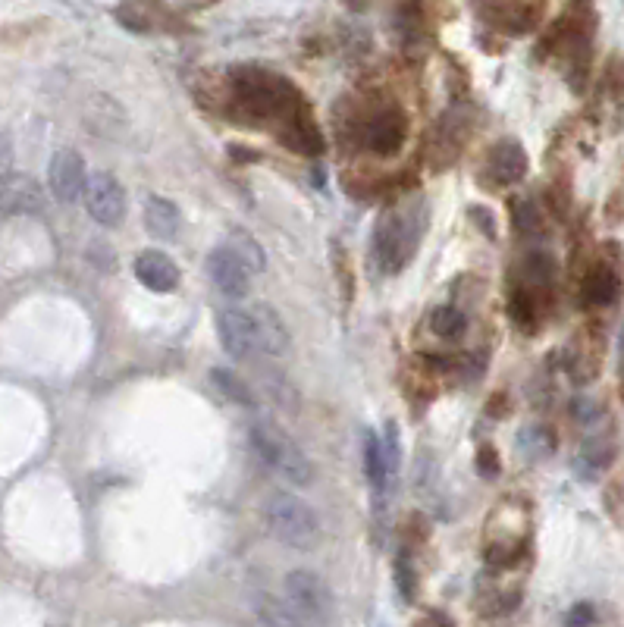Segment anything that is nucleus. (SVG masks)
Wrapping results in <instances>:
<instances>
[{"label": "nucleus", "mask_w": 624, "mask_h": 627, "mask_svg": "<svg viewBox=\"0 0 624 627\" xmlns=\"http://www.w3.org/2000/svg\"><path fill=\"white\" fill-rule=\"evenodd\" d=\"M430 211L421 198H411L405 204L389 207L380 217L374 229V258L386 273H399L402 267L411 264L414 251H418L424 229H427Z\"/></svg>", "instance_id": "1"}, {"label": "nucleus", "mask_w": 624, "mask_h": 627, "mask_svg": "<svg viewBox=\"0 0 624 627\" xmlns=\"http://www.w3.org/2000/svg\"><path fill=\"white\" fill-rule=\"evenodd\" d=\"M530 543V505L518 496L502 499L483 530V559L493 571H512Z\"/></svg>", "instance_id": "2"}, {"label": "nucleus", "mask_w": 624, "mask_h": 627, "mask_svg": "<svg viewBox=\"0 0 624 627\" xmlns=\"http://www.w3.org/2000/svg\"><path fill=\"white\" fill-rule=\"evenodd\" d=\"M248 436H251V446L258 452V458L267 464V468L289 480L292 486H308L314 480V464L311 458L305 455V449L295 443V439L280 427L261 417V421H254L248 427Z\"/></svg>", "instance_id": "3"}, {"label": "nucleus", "mask_w": 624, "mask_h": 627, "mask_svg": "<svg viewBox=\"0 0 624 627\" xmlns=\"http://www.w3.org/2000/svg\"><path fill=\"white\" fill-rule=\"evenodd\" d=\"M264 524L276 540L292 549H314L320 543V518L314 508L292 493H273L264 505Z\"/></svg>", "instance_id": "4"}, {"label": "nucleus", "mask_w": 624, "mask_h": 627, "mask_svg": "<svg viewBox=\"0 0 624 627\" xmlns=\"http://www.w3.org/2000/svg\"><path fill=\"white\" fill-rule=\"evenodd\" d=\"M286 606L308 627H327L333 621V590L317 571L295 568L286 574Z\"/></svg>", "instance_id": "5"}, {"label": "nucleus", "mask_w": 624, "mask_h": 627, "mask_svg": "<svg viewBox=\"0 0 624 627\" xmlns=\"http://www.w3.org/2000/svg\"><path fill=\"white\" fill-rule=\"evenodd\" d=\"M82 201L88 207V214L95 217L101 226H120L126 217V192L123 185L113 179L110 173L98 170L85 179V192Z\"/></svg>", "instance_id": "6"}, {"label": "nucleus", "mask_w": 624, "mask_h": 627, "mask_svg": "<svg viewBox=\"0 0 624 627\" xmlns=\"http://www.w3.org/2000/svg\"><path fill=\"white\" fill-rule=\"evenodd\" d=\"M85 160L76 148H60L48 164V185L51 195L60 204H76L85 192Z\"/></svg>", "instance_id": "7"}, {"label": "nucleus", "mask_w": 624, "mask_h": 627, "mask_svg": "<svg viewBox=\"0 0 624 627\" xmlns=\"http://www.w3.org/2000/svg\"><path fill=\"white\" fill-rule=\"evenodd\" d=\"M217 336L226 355H233L239 361H254L258 355V342H254V327L251 317L242 308H223L217 314Z\"/></svg>", "instance_id": "8"}, {"label": "nucleus", "mask_w": 624, "mask_h": 627, "mask_svg": "<svg viewBox=\"0 0 624 627\" xmlns=\"http://www.w3.org/2000/svg\"><path fill=\"white\" fill-rule=\"evenodd\" d=\"M527 173V154L518 142H499L487 154V167H483V179L490 189H508V185L521 182Z\"/></svg>", "instance_id": "9"}, {"label": "nucleus", "mask_w": 624, "mask_h": 627, "mask_svg": "<svg viewBox=\"0 0 624 627\" xmlns=\"http://www.w3.org/2000/svg\"><path fill=\"white\" fill-rule=\"evenodd\" d=\"M408 120L399 107H383L364 123V145L377 154H396L405 142Z\"/></svg>", "instance_id": "10"}, {"label": "nucleus", "mask_w": 624, "mask_h": 627, "mask_svg": "<svg viewBox=\"0 0 624 627\" xmlns=\"http://www.w3.org/2000/svg\"><path fill=\"white\" fill-rule=\"evenodd\" d=\"M248 317L254 327V342H258V355H267V358L289 355L292 336H289L280 314H276L270 305H254V308H248Z\"/></svg>", "instance_id": "11"}, {"label": "nucleus", "mask_w": 624, "mask_h": 627, "mask_svg": "<svg viewBox=\"0 0 624 627\" xmlns=\"http://www.w3.org/2000/svg\"><path fill=\"white\" fill-rule=\"evenodd\" d=\"M204 267H207V276H211V283L217 286V292H223L226 298H245L248 295L251 273L223 245H217L211 254H207Z\"/></svg>", "instance_id": "12"}, {"label": "nucleus", "mask_w": 624, "mask_h": 627, "mask_svg": "<svg viewBox=\"0 0 624 627\" xmlns=\"http://www.w3.org/2000/svg\"><path fill=\"white\" fill-rule=\"evenodd\" d=\"M44 211V192L32 176H10L0 185V214L7 217H29Z\"/></svg>", "instance_id": "13"}, {"label": "nucleus", "mask_w": 624, "mask_h": 627, "mask_svg": "<svg viewBox=\"0 0 624 627\" xmlns=\"http://www.w3.org/2000/svg\"><path fill=\"white\" fill-rule=\"evenodd\" d=\"M135 280L151 292H173L179 286V267L164 251H142L135 258Z\"/></svg>", "instance_id": "14"}, {"label": "nucleus", "mask_w": 624, "mask_h": 627, "mask_svg": "<svg viewBox=\"0 0 624 627\" xmlns=\"http://www.w3.org/2000/svg\"><path fill=\"white\" fill-rule=\"evenodd\" d=\"M364 471H367V483H371V493L377 499H386L389 486H392V477L389 474V464H386V455H383V443L380 436L367 430L364 433Z\"/></svg>", "instance_id": "15"}, {"label": "nucleus", "mask_w": 624, "mask_h": 627, "mask_svg": "<svg viewBox=\"0 0 624 627\" xmlns=\"http://www.w3.org/2000/svg\"><path fill=\"white\" fill-rule=\"evenodd\" d=\"M145 229L154 239H173L179 232V207L164 195H148L145 201Z\"/></svg>", "instance_id": "16"}, {"label": "nucleus", "mask_w": 624, "mask_h": 627, "mask_svg": "<svg viewBox=\"0 0 624 627\" xmlns=\"http://www.w3.org/2000/svg\"><path fill=\"white\" fill-rule=\"evenodd\" d=\"M223 248L233 254V258L251 273V276H258L264 267H267V258H264V248H261V242L258 239H251L248 232H242V229H236V232H229L226 236V242H223Z\"/></svg>", "instance_id": "17"}, {"label": "nucleus", "mask_w": 624, "mask_h": 627, "mask_svg": "<svg viewBox=\"0 0 624 627\" xmlns=\"http://www.w3.org/2000/svg\"><path fill=\"white\" fill-rule=\"evenodd\" d=\"M254 612L264 621V627H308L302 618H298L283 599H276L270 593H261L254 599Z\"/></svg>", "instance_id": "18"}, {"label": "nucleus", "mask_w": 624, "mask_h": 627, "mask_svg": "<svg viewBox=\"0 0 624 627\" xmlns=\"http://www.w3.org/2000/svg\"><path fill=\"white\" fill-rule=\"evenodd\" d=\"M211 383L223 392V396L229 402H236L242 408H254L258 405V399H254V389L236 374V370H223V367H214L211 370Z\"/></svg>", "instance_id": "19"}, {"label": "nucleus", "mask_w": 624, "mask_h": 627, "mask_svg": "<svg viewBox=\"0 0 624 627\" xmlns=\"http://www.w3.org/2000/svg\"><path fill=\"white\" fill-rule=\"evenodd\" d=\"M584 295L590 305H612L618 295V276L609 267H593L584 280Z\"/></svg>", "instance_id": "20"}, {"label": "nucleus", "mask_w": 624, "mask_h": 627, "mask_svg": "<svg viewBox=\"0 0 624 627\" xmlns=\"http://www.w3.org/2000/svg\"><path fill=\"white\" fill-rule=\"evenodd\" d=\"M430 330L439 339H458V336H465V330H468V317L461 314L455 305H443V308H436L430 314Z\"/></svg>", "instance_id": "21"}, {"label": "nucleus", "mask_w": 624, "mask_h": 627, "mask_svg": "<svg viewBox=\"0 0 624 627\" xmlns=\"http://www.w3.org/2000/svg\"><path fill=\"white\" fill-rule=\"evenodd\" d=\"M518 449H521V455L530 458V461L546 458L552 449H556V436H552L546 427H527V430H521V436H518Z\"/></svg>", "instance_id": "22"}, {"label": "nucleus", "mask_w": 624, "mask_h": 627, "mask_svg": "<svg viewBox=\"0 0 624 627\" xmlns=\"http://www.w3.org/2000/svg\"><path fill=\"white\" fill-rule=\"evenodd\" d=\"M396 580H399V593L411 602L414 593H418V577H414V568L408 562V555H399V562H396Z\"/></svg>", "instance_id": "23"}, {"label": "nucleus", "mask_w": 624, "mask_h": 627, "mask_svg": "<svg viewBox=\"0 0 624 627\" xmlns=\"http://www.w3.org/2000/svg\"><path fill=\"white\" fill-rule=\"evenodd\" d=\"M13 176V142L10 135L0 132V185Z\"/></svg>", "instance_id": "24"}, {"label": "nucleus", "mask_w": 624, "mask_h": 627, "mask_svg": "<svg viewBox=\"0 0 624 627\" xmlns=\"http://www.w3.org/2000/svg\"><path fill=\"white\" fill-rule=\"evenodd\" d=\"M477 468L487 474V477H496V471H499V461H496V452L490 449V446H483L480 449V455H477Z\"/></svg>", "instance_id": "25"}, {"label": "nucleus", "mask_w": 624, "mask_h": 627, "mask_svg": "<svg viewBox=\"0 0 624 627\" xmlns=\"http://www.w3.org/2000/svg\"><path fill=\"white\" fill-rule=\"evenodd\" d=\"M414 627H455L443 612H427V615H421L418 621H414Z\"/></svg>", "instance_id": "26"}, {"label": "nucleus", "mask_w": 624, "mask_h": 627, "mask_svg": "<svg viewBox=\"0 0 624 627\" xmlns=\"http://www.w3.org/2000/svg\"><path fill=\"white\" fill-rule=\"evenodd\" d=\"M471 217L477 220V226H483V232H487L490 239L496 236V229H493V217H490L487 207H471Z\"/></svg>", "instance_id": "27"}, {"label": "nucleus", "mask_w": 624, "mask_h": 627, "mask_svg": "<svg viewBox=\"0 0 624 627\" xmlns=\"http://www.w3.org/2000/svg\"><path fill=\"white\" fill-rule=\"evenodd\" d=\"M593 621V609L590 606H574L571 615H568V624L571 627H587Z\"/></svg>", "instance_id": "28"}]
</instances>
